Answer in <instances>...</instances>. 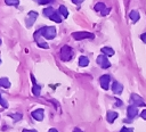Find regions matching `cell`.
Segmentation results:
<instances>
[{
    "instance_id": "cell-4",
    "label": "cell",
    "mask_w": 146,
    "mask_h": 132,
    "mask_svg": "<svg viewBox=\"0 0 146 132\" xmlns=\"http://www.w3.org/2000/svg\"><path fill=\"white\" fill-rule=\"evenodd\" d=\"M36 17H38V13H36V11H30V13L27 14L26 18H25V24H26V26H27V27H31V26L34 24V22L36 20Z\"/></svg>"
},
{
    "instance_id": "cell-19",
    "label": "cell",
    "mask_w": 146,
    "mask_h": 132,
    "mask_svg": "<svg viewBox=\"0 0 146 132\" xmlns=\"http://www.w3.org/2000/svg\"><path fill=\"white\" fill-rule=\"evenodd\" d=\"M54 13H56V11H55V9H54L52 7H47V8L43 9V15H44L46 17H50Z\"/></svg>"
},
{
    "instance_id": "cell-17",
    "label": "cell",
    "mask_w": 146,
    "mask_h": 132,
    "mask_svg": "<svg viewBox=\"0 0 146 132\" xmlns=\"http://www.w3.org/2000/svg\"><path fill=\"white\" fill-rule=\"evenodd\" d=\"M58 14H60V15H63V17L64 18H66L67 16H68V10H67V8L65 7V6H59V8H58Z\"/></svg>"
},
{
    "instance_id": "cell-13",
    "label": "cell",
    "mask_w": 146,
    "mask_h": 132,
    "mask_svg": "<svg viewBox=\"0 0 146 132\" xmlns=\"http://www.w3.org/2000/svg\"><path fill=\"white\" fill-rule=\"evenodd\" d=\"M117 118V113L116 112H113V110H108L107 114H106V119L108 123H113L114 119Z\"/></svg>"
},
{
    "instance_id": "cell-26",
    "label": "cell",
    "mask_w": 146,
    "mask_h": 132,
    "mask_svg": "<svg viewBox=\"0 0 146 132\" xmlns=\"http://www.w3.org/2000/svg\"><path fill=\"white\" fill-rule=\"evenodd\" d=\"M51 1H54V0H39L38 3H39V5H46V3H49V2H51Z\"/></svg>"
},
{
    "instance_id": "cell-32",
    "label": "cell",
    "mask_w": 146,
    "mask_h": 132,
    "mask_svg": "<svg viewBox=\"0 0 146 132\" xmlns=\"http://www.w3.org/2000/svg\"><path fill=\"white\" fill-rule=\"evenodd\" d=\"M23 132H36V130H23Z\"/></svg>"
},
{
    "instance_id": "cell-27",
    "label": "cell",
    "mask_w": 146,
    "mask_h": 132,
    "mask_svg": "<svg viewBox=\"0 0 146 132\" xmlns=\"http://www.w3.org/2000/svg\"><path fill=\"white\" fill-rule=\"evenodd\" d=\"M120 132H133V130L130 127H123V129H121Z\"/></svg>"
},
{
    "instance_id": "cell-31",
    "label": "cell",
    "mask_w": 146,
    "mask_h": 132,
    "mask_svg": "<svg viewBox=\"0 0 146 132\" xmlns=\"http://www.w3.org/2000/svg\"><path fill=\"white\" fill-rule=\"evenodd\" d=\"M115 105H116V106H121V105H122L121 100H119V99H115Z\"/></svg>"
},
{
    "instance_id": "cell-24",
    "label": "cell",
    "mask_w": 146,
    "mask_h": 132,
    "mask_svg": "<svg viewBox=\"0 0 146 132\" xmlns=\"http://www.w3.org/2000/svg\"><path fill=\"white\" fill-rule=\"evenodd\" d=\"M0 105H1L3 108H7V107H8V104H7V101H6V100H3V99H2L1 93H0Z\"/></svg>"
},
{
    "instance_id": "cell-28",
    "label": "cell",
    "mask_w": 146,
    "mask_h": 132,
    "mask_svg": "<svg viewBox=\"0 0 146 132\" xmlns=\"http://www.w3.org/2000/svg\"><path fill=\"white\" fill-rule=\"evenodd\" d=\"M140 39H141V41H143V42H145V43H146V32H145V33H143V34L140 35Z\"/></svg>"
},
{
    "instance_id": "cell-3",
    "label": "cell",
    "mask_w": 146,
    "mask_h": 132,
    "mask_svg": "<svg viewBox=\"0 0 146 132\" xmlns=\"http://www.w3.org/2000/svg\"><path fill=\"white\" fill-rule=\"evenodd\" d=\"M72 36H73V38H74L76 41L84 40V39H94V38H95L94 33H90V32H84V31L73 32V33H72Z\"/></svg>"
},
{
    "instance_id": "cell-9",
    "label": "cell",
    "mask_w": 146,
    "mask_h": 132,
    "mask_svg": "<svg viewBox=\"0 0 146 132\" xmlns=\"http://www.w3.org/2000/svg\"><path fill=\"white\" fill-rule=\"evenodd\" d=\"M110 80H111V77H110V75H107V74L100 76L99 82H100V85H102V88H103L104 90H108V88H110Z\"/></svg>"
},
{
    "instance_id": "cell-34",
    "label": "cell",
    "mask_w": 146,
    "mask_h": 132,
    "mask_svg": "<svg viewBox=\"0 0 146 132\" xmlns=\"http://www.w3.org/2000/svg\"><path fill=\"white\" fill-rule=\"evenodd\" d=\"M48 132H58V131H57L56 129H50V130H49Z\"/></svg>"
},
{
    "instance_id": "cell-10",
    "label": "cell",
    "mask_w": 146,
    "mask_h": 132,
    "mask_svg": "<svg viewBox=\"0 0 146 132\" xmlns=\"http://www.w3.org/2000/svg\"><path fill=\"white\" fill-rule=\"evenodd\" d=\"M31 80H32V82H33V85H32V92H33V94L35 96V97H38L39 94H40V91H41V85L40 84H36V82H35V79H34V76L31 74Z\"/></svg>"
},
{
    "instance_id": "cell-33",
    "label": "cell",
    "mask_w": 146,
    "mask_h": 132,
    "mask_svg": "<svg viewBox=\"0 0 146 132\" xmlns=\"http://www.w3.org/2000/svg\"><path fill=\"white\" fill-rule=\"evenodd\" d=\"M73 132H83L82 130H80V129H74L73 130Z\"/></svg>"
},
{
    "instance_id": "cell-21",
    "label": "cell",
    "mask_w": 146,
    "mask_h": 132,
    "mask_svg": "<svg viewBox=\"0 0 146 132\" xmlns=\"http://www.w3.org/2000/svg\"><path fill=\"white\" fill-rule=\"evenodd\" d=\"M51 20H54V22H56V23H60L62 22V18H60V16H59V14H58V11H56V13H54L50 17H49Z\"/></svg>"
},
{
    "instance_id": "cell-29",
    "label": "cell",
    "mask_w": 146,
    "mask_h": 132,
    "mask_svg": "<svg viewBox=\"0 0 146 132\" xmlns=\"http://www.w3.org/2000/svg\"><path fill=\"white\" fill-rule=\"evenodd\" d=\"M140 116H141V118H144V119H146V109H144L141 113H140Z\"/></svg>"
},
{
    "instance_id": "cell-8",
    "label": "cell",
    "mask_w": 146,
    "mask_h": 132,
    "mask_svg": "<svg viewBox=\"0 0 146 132\" xmlns=\"http://www.w3.org/2000/svg\"><path fill=\"white\" fill-rule=\"evenodd\" d=\"M34 40H35V42H36V44H38L39 47H41V48H43V49H48V48H49L48 43L43 41L42 35H40L38 32L34 33Z\"/></svg>"
},
{
    "instance_id": "cell-20",
    "label": "cell",
    "mask_w": 146,
    "mask_h": 132,
    "mask_svg": "<svg viewBox=\"0 0 146 132\" xmlns=\"http://www.w3.org/2000/svg\"><path fill=\"white\" fill-rule=\"evenodd\" d=\"M9 117H11L15 122H18V121H21L23 118V114H21V113H14V114H9Z\"/></svg>"
},
{
    "instance_id": "cell-36",
    "label": "cell",
    "mask_w": 146,
    "mask_h": 132,
    "mask_svg": "<svg viewBox=\"0 0 146 132\" xmlns=\"http://www.w3.org/2000/svg\"><path fill=\"white\" fill-rule=\"evenodd\" d=\"M0 64H1V60H0Z\"/></svg>"
},
{
    "instance_id": "cell-6",
    "label": "cell",
    "mask_w": 146,
    "mask_h": 132,
    "mask_svg": "<svg viewBox=\"0 0 146 132\" xmlns=\"http://www.w3.org/2000/svg\"><path fill=\"white\" fill-rule=\"evenodd\" d=\"M127 112H128V118L127 119H124V122H130L129 119H132V118H135L136 116H137V114H138V109H137V106H135V105H130V106H128V109H127Z\"/></svg>"
},
{
    "instance_id": "cell-22",
    "label": "cell",
    "mask_w": 146,
    "mask_h": 132,
    "mask_svg": "<svg viewBox=\"0 0 146 132\" xmlns=\"http://www.w3.org/2000/svg\"><path fill=\"white\" fill-rule=\"evenodd\" d=\"M105 8H106V6H105L104 2H97L96 6H95V10L96 11H103Z\"/></svg>"
},
{
    "instance_id": "cell-35",
    "label": "cell",
    "mask_w": 146,
    "mask_h": 132,
    "mask_svg": "<svg viewBox=\"0 0 146 132\" xmlns=\"http://www.w3.org/2000/svg\"><path fill=\"white\" fill-rule=\"evenodd\" d=\"M0 44H1V39H0Z\"/></svg>"
},
{
    "instance_id": "cell-2",
    "label": "cell",
    "mask_w": 146,
    "mask_h": 132,
    "mask_svg": "<svg viewBox=\"0 0 146 132\" xmlns=\"http://www.w3.org/2000/svg\"><path fill=\"white\" fill-rule=\"evenodd\" d=\"M72 57H73V50H72V48L70 46H67V44L63 46L60 48V59L63 61H67V60L72 59Z\"/></svg>"
},
{
    "instance_id": "cell-7",
    "label": "cell",
    "mask_w": 146,
    "mask_h": 132,
    "mask_svg": "<svg viewBox=\"0 0 146 132\" xmlns=\"http://www.w3.org/2000/svg\"><path fill=\"white\" fill-rule=\"evenodd\" d=\"M130 101H131L132 105H135V106H145V105H146V104L144 102L143 98L139 97L137 93H132V94L130 96Z\"/></svg>"
},
{
    "instance_id": "cell-25",
    "label": "cell",
    "mask_w": 146,
    "mask_h": 132,
    "mask_svg": "<svg viewBox=\"0 0 146 132\" xmlns=\"http://www.w3.org/2000/svg\"><path fill=\"white\" fill-rule=\"evenodd\" d=\"M110 10H111V8H105L103 11H100V15L102 16H105V15H107L110 13Z\"/></svg>"
},
{
    "instance_id": "cell-18",
    "label": "cell",
    "mask_w": 146,
    "mask_h": 132,
    "mask_svg": "<svg viewBox=\"0 0 146 132\" xmlns=\"http://www.w3.org/2000/svg\"><path fill=\"white\" fill-rule=\"evenodd\" d=\"M88 64H89V59H88V57H86V56H81V57L79 58V66L84 67V66H87Z\"/></svg>"
},
{
    "instance_id": "cell-15",
    "label": "cell",
    "mask_w": 146,
    "mask_h": 132,
    "mask_svg": "<svg viewBox=\"0 0 146 132\" xmlns=\"http://www.w3.org/2000/svg\"><path fill=\"white\" fill-rule=\"evenodd\" d=\"M100 51H102V53H104L106 56H113L114 55V50L112 48H110V47H103L100 49Z\"/></svg>"
},
{
    "instance_id": "cell-12",
    "label": "cell",
    "mask_w": 146,
    "mask_h": 132,
    "mask_svg": "<svg viewBox=\"0 0 146 132\" xmlns=\"http://www.w3.org/2000/svg\"><path fill=\"white\" fill-rule=\"evenodd\" d=\"M31 115L36 121H42L43 119V109H35L34 112L31 113Z\"/></svg>"
},
{
    "instance_id": "cell-16",
    "label": "cell",
    "mask_w": 146,
    "mask_h": 132,
    "mask_svg": "<svg viewBox=\"0 0 146 132\" xmlns=\"http://www.w3.org/2000/svg\"><path fill=\"white\" fill-rule=\"evenodd\" d=\"M0 86L5 88V89H8L10 86V82L7 77H0Z\"/></svg>"
},
{
    "instance_id": "cell-14",
    "label": "cell",
    "mask_w": 146,
    "mask_h": 132,
    "mask_svg": "<svg viewBox=\"0 0 146 132\" xmlns=\"http://www.w3.org/2000/svg\"><path fill=\"white\" fill-rule=\"evenodd\" d=\"M139 17H140V15L137 10H131L129 13V18L132 20V23H137L139 20Z\"/></svg>"
},
{
    "instance_id": "cell-23",
    "label": "cell",
    "mask_w": 146,
    "mask_h": 132,
    "mask_svg": "<svg viewBox=\"0 0 146 132\" xmlns=\"http://www.w3.org/2000/svg\"><path fill=\"white\" fill-rule=\"evenodd\" d=\"M5 2L8 6H18L19 5V1L18 0H5Z\"/></svg>"
},
{
    "instance_id": "cell-1",
    "label": "cell",
    "mask_w": 146,
    "mask_h": 132,
    "mask_svg": "<svg viewBox=\"0 0 146 132\" xmlns=\"http://www.w3.org/2000/svg\"><path fill=\"white\" fill-rule=\"evenodd\" d=\"M36 32L48 40H51L56 36V28L54 26H43V27L39 28Z\"/></svg>"
},
{
    "instance_id": "cell-5",
    "label": "cell",
    "mask_w": 146,
    "mask_h": 132,
    "mask_svg": "<svg viewBox=\"0 0 146 132\" xmlns=\"http://www.w3.org/2000/svg\"><path fill=\"white\" fill-rule=\"evenodd\" d=\"M97 64H98L102 68H108V67L111 66V63L108 61L106 55H99V56L97 57Z\"/></svg>"
},
{
    "instance_id": "cell-30",
    "label": "cell",
    "mask_w": 146,
    "mask_h": 132,
    "mask_svg": "<svg viewBox=\"0 0 146 132\" xmlns=\"http://www.w3.org/2000/svg\"><path fill=\"white\" fill-rule=\"evenodd\" d=\"M84 0H72V2L73 3H75V5H80L81 2H83Z\"/></svg>"
},
{
    "instance_id": "cell-11",
    "label": "cell",
    "mask_w": 146,
    "mask_h": 132,
    "mask_svg": "<svg viewBox=\"0 0 146 132\" xmlns=\"http://www.w3.org/2000/svg\"><path fill=\"white\" fill-rule=\"evenodd\" d=\"M112 91H113V93H115V94H120V93L123 91V85H122L121 83H119L117 81H113Z\"/></svg>"
}]
</instances>
